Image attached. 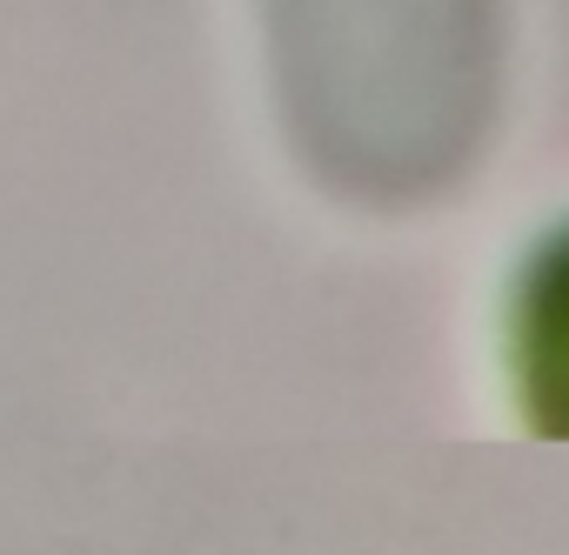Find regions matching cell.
<instances>
[{
    "label": "cell",
    "mask_w": 569,
    "mask_h": 555,
    "mask_svg": "<svg viewBox=\"0 0 569 555\" xmlns=\"http://www.w3.org/2000/svg\"><path fill=\"white\" fill-rule=\"evenodd\" d=\"M529 375L536 408H556L549 422H569V241L549 248L529 274Z\"/></svg>",
    "instance_id": "1"
}]
</instances>
